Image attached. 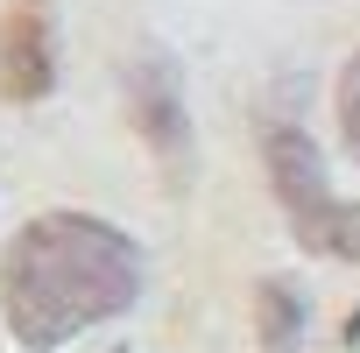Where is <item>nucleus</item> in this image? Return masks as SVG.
Returning <instances> with one entry per match:
<instances>
[{
	"label": "nucleus",
	"mask_w": 360,
	"mask_h": 353,
	"mask_svg": "<svg viewBox=\"0 0 360 353\" xmlns=\"http://www.w3.org/2000/svg\"><path fill=\"white\" fill-rule=\"evenodd\" d=\"M269 176H276V198H283V212H290V226H297L304 248H318V255H360V219H353V205L332 198L325 162H318V148L297 127L269 134Z\"/></svg>",
	"instance_id": "2"
},
{
	"label": "nucleus",
	"mask_w": 360,
	"mask_h": 353,
	"mask_svg": "<svg viewBox=\"0 0 360 353\" xmlns=\"http://www.w3.org/2000/svg\"><path fill=\"white\" fill-rule=\"evenodd\" d=\"M141 297V248L92 212H43L8 240L0 311L15 346L57 353L64 339L120 318Z\"/></svg>",
	"instance_id": "1"
},
{
	"label": "nucleus",
	"mask_w": 360,
	"mask_h": 353,
	"mask_svg": "<svg viewBox=\"0 0 360 353\" xmlns=\"http://www.w3.org/2000/svg\"><path fill=\"white\" fill-rule=\"evenodd\" d=\"M339 127H346V148L360 155V57L339 71Z\"/></svg>",
	"instance_id": "4"
},
{
	"label": "nucleus",
	"mask_w": 360,
	"mask_h": 353,
	"mask_svg": "<svg viewBox=\"0 0 360 353\" xmlns=\"http://www.w3.org/2000/svg\"><path fill=\"white\" fill-rule=\"evenodd\" d=\"M57 78V50H50V15L36 0H15L0 15V99H43Z\"/></svg>",
	"instance_id": "3"
}]
</instances>
